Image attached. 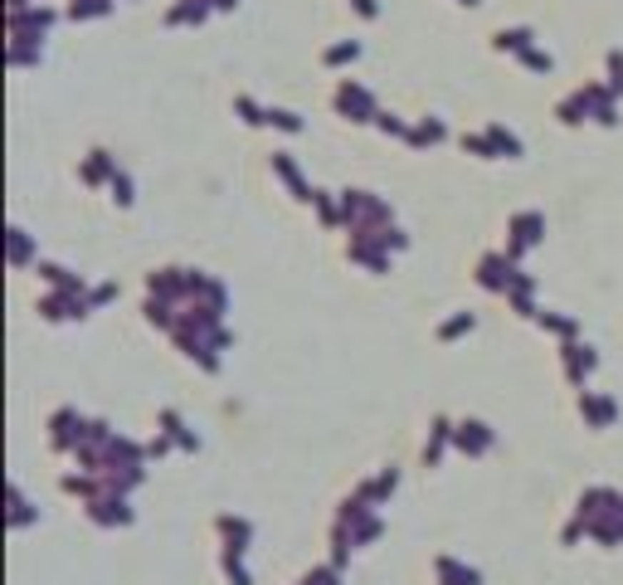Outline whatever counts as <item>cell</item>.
Masks as SVG:
<instances>
[{"label": "cell", "mask_w": 623, "mask_h": 585, "mask_svg": "<svg viewBox=\"0 0 623 585\" xmlns=\"http://www.w3.org/2000/svg\"><path fill=\"white\" fill-rule=\"evenodd\" d=\"M492 444V434H487V424H458V449H472V454H482V449Z\"/></svg>", "instance_id": "obj_1"}, {"label": "cell", "mask_w": 623, "mask_h": 585, "mask_svg": "<svg viewBox=\"0 0 623 585\" xmlns=\"http://www.w3.org/2000/svg\"><path fill=\"white\" fill-rule=\"evenodd\" d=\"M482 283H487V288H507V283H512V264H502L497 254H487V259H482Z\"/></svg>", "instance_id": "obj_2"}, {"label": "cell", "mask_w": 623, "mask_h": 585, "mask_svg": "<svg viewBox=\"0 0 623 585\" xmlns=\"http://www.w3.org/2000/svg\"><path fill=\"white\" fill-rule=\"evenodd\" d=\"M497 49H521V54H526V49H531V29H502V34H497Z\"/></svg>", "instance_id": "obj_3"}, {"label": "cell", "mask_w": 623, "mask_h": 585, "mask_svg": "<svg viewBox=\"0 0 623 585\" xmlns=\"http://www.w3.org/2000/svg\"><path fill=\"white\" fill-rule=\"evenodd\" d=\"M263 117H268V122H278V127H283V132H298L302 122H298V112H283V108H273V112H263Z\"/></svg>", "instance_id": "obj_4"}, {"label": "cell", "mask_w": 623, "mask_h": 585, "mask_svg": "<svg viewBox=\"0 0 623 585\" xmlns=\"http://www.w3.org/2000/svg\"><path fill=\"white\" fill-rule=\"evenodd\" d=\"M355 54H360V44L351 39V44H336V49L326 54V64H346V59H355Z\"/></svg>", "instance_id": "obj_5"}, {"label": "cell", "mask_w": 623, "mask_h": 585, "mask_svg": "<svg viewBox=\"0 0 623 585\" xmlns=\"http://www.w3.org/2000/svg\"><path fill=\"white\" fill-rule=\"evenodd\" d=\"M458 332H472V317H467V312H462V317H453V322L443 327V341H448V336H458Z\"/></svg>", "instance_id": "obj_6"}, {"label": "cell", "mask_w": 623, "mask_h": 585, "mask_svg": "<svg viewBox=\"0 0 623 585\" xmlns=\"http://www.w3.org/2000/svg\"><path fill=\"white\" fill-rule=\"evenodd\" d=\"M526 64H531V69H550V54H541V49H526Z\"/></svg>", "instance_id": "obj_7"}, {"label": "cell", "mask_w": 623, "mask_h": 585, "mask_svg": "<svg viewBox=\"0 0 623 585\" xmlns=\"http://www.w3.org/2000/svg\"><path fill=\"white\" fill-rule=\"evenodd\" d=\"M355 10H360V15H375V0H355Z\"/></svg>", "instance_id": "obj_8"}, {"label": "cell", "mask_w": 623, "mask_h": 585, "mask_svg": "<svg viewBox=\"0 0 623 585\" xmlns=\"http://www.w3.org/2000/svg\"><path fill=\"white\" fill-rule=\"evenodd\" d=\"M458 5H477V0H458Z\"/></svg>", "instance_id": "obj_9"}]
</instances>
